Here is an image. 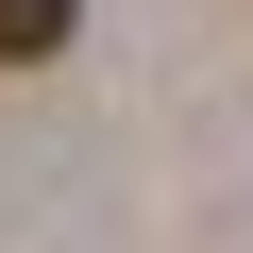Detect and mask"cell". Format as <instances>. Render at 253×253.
Returning <instances> with one entry per match:
<instances>
[{"mask_svg":"<svg viewBox=\"0 0 253 253\" xmlns=\"http://www.w3.org/2000/svg\"><path fill=\"white\" fill-rule=\"evenodd\" d=\"M68 17H84V0H0V68H34V51H68Z\"/></svg>","mask_w":253,"mask_h":253,"instance_id":"cell-1","label":"cell"}]
</instances>
